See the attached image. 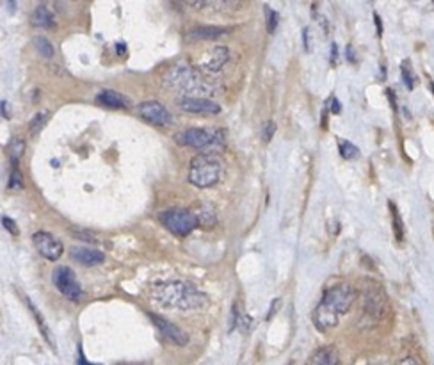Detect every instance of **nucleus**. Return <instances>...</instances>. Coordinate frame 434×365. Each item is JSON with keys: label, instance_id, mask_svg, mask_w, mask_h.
I'll use <instances>...</instances> for the list:
<instances>
[{"label": "nucleus", "instance_id": "obj_5", "mask_svg": "<svg viewBox=\"0 0 434 365\" xmlns=\"http://www.w3.org/2000/svg\"><path fill=\"white\" fill-rule=\"evenodd\" d=\"M176 143L182 146H191L196 150H213L223 145V132L209 129H189L176 134Z\"/></svg>", "mask_w": 434, "mask_h": 365}, {"label": "nucleus", "instance_id": "obj_22", "mask_svg": "<svg viewBox=\"0 0 434 365\" xmlns=\"http://www.w3.org/2000/svg\"><path fill=\"white\" fill-rule=\"evenodd\" d=\"M340 155H342L346 160L358 159V157H360V150H358V146H355V145H353V143L340 141Z\"/></svg>", "mask_w": 434, "mask_h": 365}, {"label": "nucleus", "instance_id": "obj_33", "mask_svg": "<svg viewBox=\"0 0 434 365\" xmlns=\"http://www.w3.org/2000/svg\"><path fill=\"white\" fill-rule=\"evenodd\" d=\"M340 110H342V105H340L338 100L333 96V98H331V113H333V115H338Z\"/></svg>", "mask_w": 434, "mask_h": 365}, {"label": "nucleus", "instance_id": "obj_28", "mask_svg": "<svg viewBox=\"0 0 434 365\" xmlns=\"http://www.w3.org/2000/svg\"><path fill=\"white\" fill-rule=\"evenodd\" d=\"M402 79L404 84H406V88L413 89V86H415V75H413L412 70H409V63H404L402 65Z\"/></svg>", "mask_w": 434, "mask_h": 365}, {"label": "nucleus", "instance_id": "obj_25", "mask_svg": "<svg viewBox=\"0 0 434 365\" xmlns=\"http://www.w3.org/2000/svg\"><path fill=\"white\" fill-rule=\"evenodd\" d=\"M9 189L11 191H22L23 189V177L20 173L18 167H13L11 177H9Z\"/></svg>", "mask_w": 434, "mask_h": 365}, {"label": "nucleus", "instance_id": "obj_18", "mask_svg": "<svg viewBox=\"0 0 434 365\" xmlns=\"http://www.w3.org/2000/svg\"><path fill=\"white\" fill-rule=\"evenodd\" d=\"M98 102L102 103V105L109 107V109H123V107L129 105L125 96L116 91H111V89H105V91L100 93Z\"/></svg>", "mask_w": 434, "mask_h": 365}, {"label": "nucleus", "instance_id": "obj_19", "mask_svg": "<svg viewBox=\"0 0 434 365\" xmlns=\"http://www.w3.org/2000/svg\"><path fill=\"white\" fill-rule=\"evenodd\" d=\"M32 25L41 27V29H52L55 25V18H53L52 13L45 8V6H39L34 13L31 15Z\"/></svg>", "mask_w": 434, "mask_h": 365}, {"label": "nucleus", "instance_id": "obj_17", "mask_svg": "<svg viewBox=\"0 0 434 365\" xmlns=\"http://www.w3.org/2000/svg\"><path fill=\"white\" fill-rule=\"evenodd\" d=\"M308 364L315 365H335L338 364V353H336L335 347H320L319 351L312 354V358L308 360Z\"/></svg>", "mask_w": 434, "mask_h": 365}, {"label": "nucleus", "instance_id": "obj_14", "mask_svg": "<svg viewBox=\"0 0 434 365\" xmlns=\"http://www.w3.org/2000/svg\"><path fill=\"white\" fill-rule=\"evenodd\" d=\"M228 29L223 27H195L191 31H187L185 38L189 41H212L228 34Z\"/></svg>", "mask_w": 434, "mask_h": 365}, {"label": "nucleus", "instance_id": "obj_21", "mask_svg": "<svg viewBox=\"0 0 434 365\" xmlns=\"http://www.w3.org/2000/svg\"><path fill=\"white\" fill-rule=\"evenodd\" d=\"M34 46H36V50H38V52H39V56H43V58H46V59L53 58V46H52V43H50L46 38H43V36H36V38H34Z\"/></svg>", "mask_w": 434, "mask_h": 365}, {"label": "nucleus", "instance_id": "obj_24", "mask_svg": "<svg viewBox=\"0 0 434 365\" xmlns=\"http://www.w3.org/2000/svg\"><path fill=\"white\" fill-rule=\"evenodd\" d=\"M50 113L48 110H41V113H38V115L34 116V118L31 120V125H29V132L31 134H38L39 130H41V127L45 125V122L48 120Z\"/></svg>", "mask_w": 434, "mask_h": 365}, {"label": "nucleus", "instance_id": "obj_26", "mask_svg": "<svg viewBox=\"0 0 434 365\" xmlns=\"http://www.w3.org/2000/svg\"><path fill=\"white\" fill-rule=\"evenodd\" d=\"M23 150H25V143H23V139H13L11 145H9V152H11L13 162H15V160H18L20 157H22Z\"/></svg>", "mask_w": 434, "mask_h": 365}, {"label": "nucleus", "instance_id": "obj_23", "mask_svg": "<svg viewBox=\"0 0 434 365\" xmlns=\"http://www.w3.org/2000/svg\"><path fill=\"white\" fill-rule=\"evenodd\" d=\"M390 209H392V217H393V232H395L397 241L404 239V226H402V219H400V214L397 210V207L393 203H390Z\"/></svg>", "mask_w": 434, "mask_h": 365}, {"label": "nucleus", "instance_id": "obj_32", "mask_svg": "<svg viewBox=\"0 0 434 365\" xmlns=\"http://www.w3.org/2000/svg\"><path fill=\"white\" fill-rule=\"evenodd\" d=\"M303 41H305V50H306V52H310V50H312V46H310V31H308V29H305V31H303Z\"/></svg>", "mask_w": 434, "mask_h": 365}, {"label": "nucleus", "instance_id": "obj_10", "mask_svg": "<svg viewBox=\"0 0 434 365\" xmlns=\"http://www.w3.org/2000/svg\"><path fill=\"white\" fill-rule=\"evenodd\" d=\"M138 113L141 118H145L146 122L152 123V125L159 127H168L171 125L173 116L168 109H166L162 103L155 102V100H150V102H143L138 107Z\"/></svg>", "mask_w": 434, "mask_h": 365}, {"label": "nucleus", "instance_id": "obj_9", "mask_svg": "<svg viewBox=\"0 0 434 365\" xmlns=\"http://www.w3.org/2000/svg\"><path fill=\"white\" fill-rule=\"evenodd\" d=\"M176 105L180 107L185 113H191V115H202V116H216L221 113V105L216 102H212L206 96H187L183 95L182 98H178Z\"/></svg>", "mask_w": 434, "mask_h": 365}, {"label": "nucleus", "instance_id": "obj_4", "mask_svg": "<svg viewBox=\"0 0 434 365\" xmlns=\"http://www.w3.org/2000/svg\"><path fill=\"white\" fill-rule=\"evenodd\" d=\"M221 177V162L212 153H199L191 160L189 182L198 189H209L216 186Z\"/></svg>", "mask_w": 434, "mask_h": 365}, {"label": "nucleus", "instance_id": "obj_20", "mask_svg": "<svg viewBox=\"0 0 434 365\" xmlns=\"http://www.w3.org/2000/svg\"><path fill=\"white\" fill-rule=\"evenodd\" d=\"M29 308H31V312L34 314L36 321H38V326H39V330H41L43 337H45V339L48 340V344H50V346H52V347H55V342H53V337H52V331H50V330H48V326H46V324H45V321H43L41 314L38 312V308H36L34 305L31 303V301H29Z\"/></svg>", "mask_w": 434, "mask_h": 365}, {"label": "nucleus", "instance_id": "obj_3", "mask_svg": "<svg viewBox=\"0 0 434 365\" xmlns=\"http://www.w3.org/2000/svg\"><path fill=\"white\" fill-rule=\"evenodd\" d=\"M164 82L175 91L182 95H202L213 96L216 93H221L223 88L209 75L202 73L192 66L178 65L169 70L164 75Z\"/></svg>", "mask_w": 434, "mask_h": 365}, {"label": "nucleus", "instance_id": "obj_16", "mask_svg": "<svg viewBox=\"0 0 434 365\" xmlns=\"http://www.w3.org/2000/svg\"><path fill=\"white\" fill-rule=\"evenodd\" d=\"M196 6L212 11H235L242 6V0H196Z\"/></svg>", "mask_w": 434, "mask_h": 365}, {"label": "nucleus", "instance_id": "obj_11", "mask_svg": "<svg viewBox=\"0 0 434 365\" xmlns=\"http://www.w3.org/2000/svg\"><path fill=\"white\" fill-rule=\"evenodd\" d=\"M32 243H34L36 250H38L46 260H52V262L58 260L59 257L63 255V251H65V246H63L61 241L55 239V237L48 232H36L34 236H32Z\"/></svg>", "mask_w": 434, "mask_h": 365}, {"label": "nucleus", "instance_id": "obj_7", "mask_svg": "<svg viewBox=\"0 0 434 365\" xmlns=\"http://www.w3.org/2000/svg\"><path fill=\"white\" fill-rule=\"evenodd\" d=\"M362 300L365 312L372 316L374 319H383L388 312V300H386L385 290L376 283H367V287L363 289Z\"/></svg>", "mask_w": 434, "mask_h": 365}, {"label": "nucleus", "instance_id": "obj_13", "mask_svg": "<svg viewBox=\"0 0 434 365\" xmlns=\"http://www.w3.org/2000/svg\"><path fill=\"white\" fill-rule=\"evenodd\" d=\"M230 59V50L226 46H216V49L209 50L205 53V58L202 59L199 66L206 72H219L223 66L228 63Z\"/></svg>", "mask_w": 434, "mask_h": 365}, {"label": "nucleus", "instance_id": "obj_1", "mask_svg": "<svg viewBox=\"0 0 434 365\" xmlns=\"http://www.w3.org/2000/svg\"><path fill=\"white\" fill-rule=\"evenodd\" d=\"M355 297L356 293L349 283H338V286L331 287L313 310V324L317 330L329 331L338 326L340 317L349 312Z\"/></svg>", "mask_w": 434, "mask_h": 365}, {"label": "nucleus", "instance_id": "obj_15", "mask_svg": "<svg viewBox=\"0 0 434 365\" xmlns=\"http://www.w3.org/2000/svg\"><path fill=\"white\" fill-rule=\"evenodd\" d=\"M72 259L75 262L82 264V266H98L105 260V255L98 250H91V248H73L72 250Z\"/></svg>", "mask_w": 434, "mask_h": 365}, {"label": "nucleus", "instance_id": "obj_6", "mask_svg": "<svg viewBox=\"0 0 434 365\" xmlns=\"http://www.w3.org/2000/svg\"><path fill=\"white\" fill-rule=\"evenodd\" d=\"M159 221L178 237H185L198 226V216L187 209H168L159 214Z\"/></svg>", "mask_w": 434, "mask_h": 365}, {"label": "nucleus", "instance_id": "obj_12", "mask_svg": "<svg viewBox=\"0 0 434 365\" xmlns=\"http://www.w3.org/2000/svg\"><path fill=\"white\" fill-rule=\"evenodd\" d=\"M150 319L153 321V324L159 328L160 333H162V337H166L169 342L176 344V346H185V344L189 342V337H187L185 331H182L178 326H175L173 323L166 321L164 317L153 316V314H150Z\"/></svg>", "mask_w": 434, "mask_h": 365}, {"label": "nucleus", "instance_id": "obj_35", "mask_svg": "<svg viewBox=\"0 0 434 365\" xmlns=\"http://www.w3.org/2000/svg\"><path fill=\"white\" fill-rule=\"evenodd\" d=\"M2 115H4V118H9V113H8V102H4V100H2Z\"/></svg>", "mask_w": 434, "mask_h": 365}, {"label": "nucleus", "instance_id": "obj_2", "mask_svg": "<svg viewBox=\"0 0 434 365\" xmlns=\"http://www.w3.org/2000/svg\"><path fill=\"white\" fill-rule=\"evenodd\" d=\"M153 300L162 307L176 308V310H196L206 305V296L191 283L182 280L157 283L153 289Z\"/></svg>", "mask_w": 434, "mask_h": 365}, {"label": "nucleus", "instance_id": "obj_29", "mask_svg": "<svg viewBox=\"0 0 434 365\" xmlns=\"http://www.w3.org/2000/svg\"><path fill=\"white\" fill-rule=\"evenodd\" d=\"M2 226H4V229L8 230V232L11 233V236H18V233H20L18 226H16V223L11 219V217L2 216Z\"/></svg>", "mask_w": 434, "mask_h": 365}, {"label": "nucleus", "instance_id": "obj_31", "mask_svg": "<svg viewBox=\"0 0 434 365\" xmlns=\"http://www.w3.org/2000/svg\"><path fill=\"white\" fill-rule=\"evenodd\" d=\"M280 303H282V301H280V300H275V301H272V303H270V310H269V314H267V321H270V317H272L276 312H278Z\"/></svg>", "mask_w": 434, "mask_h": 365}, {"label": "nucleus", "instance_id": "obj_38", "mask_svg": "<svg viewBox=\"0 0 434 365\" xmlns=\"http://www.w3.org/2000/svg\"><path fill=\"white\" fill-rule=\"evenodd\" d=\"M400 364H419V360H415V358H404V360H400Z\"/></svg>", "mask_w": 434, "mask_h": 365}, {"label": "nucleus", "instance_id": "obj_34", "mask_svg": "<svg viewBox=\"0 0 434 365\" xmlns=\"http://www.w3.org/2000/svg\"><path fill=\"white\" fill-rule=\"evenodd\" d=\"M347 59L350 63H355V53H353V46H347Z\"/></svg>", "mask_w": 434, "mask_h": 365}, {"label": "nucleus", "instance_id": "obj_8", "mask_svg": "<svg viewBox=\"0 0 434 365\" xmlns=\"http://www.w3.org/2000/svg\"><path fill=\"white\" fill-rule=\"evenodd\" d=\"M53 286L65 297L72 301H79L82 297V287H80L79 280H77L75 273L70 267L59 266L53 269L52 273Z\"/></svg>", "mask_w": 434, "mask_h": 365}, {"label": "nucleus", "instance_id": "obj_37", "mask_svg": "<svg viewBox=\"0 0 434 365\" xmlns=\"http://www.w3.org/2000/svg\"><path fill=\"white\" fill-rule=\"evenodd\" d=\"M8 6H9V11L11 13L16 11V0H8Z\"/></svg>", "mask_w": 434, "mask_h": 365}, {"label": "nucleus", "instance_id": "obj_27", "mask_svg": "<svg viewBox=\"0 0 434 365\" xmlns=\"http://www.w3.org/2000/svg\"><path fill=\"white\" fill-rule=\"evenodd\" d=\"M265 13H267V31H269V34H272V32L276 31V27H278V13H276L275 9H270L269 6H265Z\"/></svg>", "mask_w": 434, "mask_h": 365}, {"label": "nucleus", "instance_id": "obj_30", "mask_svg": "<svg viewBox=\"0 0 434 365\" xmlns=\"http://www.w3.org/2000/svg\"><path fill=\"white\" fill-rule=\"evenodd\" d=\"M275 132H276V123L275 122H267L265 125H263V132H262L263 141L269 143L270 139H272V136H275Z\"/></svg>", "mask_w": 434, "mask_h": 365}, {"label": "nucleus", "instance_id": "obj_36", "mask_svg": "<svg viewBox=\"0 0 434 365\" xmlns=\"http://www.w3.org/2000/svg\"><path fill=\"white\" fill-rule=\"evenodd\" d=\"M376 23H377V34L381 36V32H383V27H381V20H379V16L376 15Z\"/></svg>", "mask_w": 434, "mask_h": 365}]
</instances>
